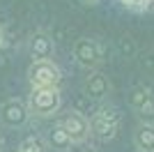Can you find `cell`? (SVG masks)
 Instances as JSON below:
<instances>
[{"label":"cell","instance_id":"8992f818","mask_svg":"<svg viewBox=\"0 0 154 152\" xmlns=\"http://www.w3.org/2000/svg\"><path fill=\"white\" fill-rule=\"evenodd\" d=\"M28 118H30L28 106L21 99H7L5 104L0 106V120H2L5 127H12V129L23 127L28 122Z\"/></svg>","mask_w":154,"mask_h":152},{"label":"cell","instance_id":"8fae6325","mask_svg":"<svg viewBox=\"0 0 154 152\" xmlns=\"http://www.w3.org/2000/svg\"><path fill=\"white\" fill-rule=\"evenodd\" d=\"M152 99H154V92L149 88H145V85H138V88H134L129 92V106L134 108L136 113H140Z\"/></svg>","mask_w":154,"mask_h":152},{"label":"cell","instance_id":"9a60e30c","mask_svg":"<svg viewBox=\"0 0 154 152\" xmlns=\"http://www.w3.org/2000/svg\"><path fill=\"white\" fill-rule=\"evenodd\" d=\"M81 2H85V5H97L99 0H81Z\"/></svg>","mask_w":154,"mask_h":152},{"label":"cell","instance_id":"7c38bea8","mask_svg":"<svg viewBox=\"0 0 154 152\" xmlns=\"http://www.w3.org/2000/svg\"><path fill=\"white\" fill-rule=\"evenodd\" d=\"M16 152H48V147H46V141L42 136H26Z\"/></svg>","mask_w":154,"mask_h":152},{"label":"cell","instance_id":"5b68a950","mask_svg":"<svg viewBox=\"0 0 154 152\" xmlns=\"http://www.w3.org/2000/svg\"><path fill=\"white\" fill-rule=\"evenodd\" d=\"M58 125L67 131V136L71 138V143H76V145L78 143H85L88 136H90V122H88V118H85L83 113H78V111L64 113Z\"/></svg>","mask_w":154,"mask_h":152},{"label":"cell","instance_id":"9c48e42d","mask_svg":"<svg viewBox=\"0 0 154 152\" xmlns=\"http://www.w3.org/2000/svg\"><path fill=\"white\" fill-rule=\"evenodd\" d=\"M136 152H154V125H140L134 134Z\"/></svg>","mask_w":154,"mask_h":152},{"label":"cell","instance_id":"277c9868","mask_svg":"<svg viewBox=\"0 0 154 152\" xmlns=\"http://www.w3.org/2000/svg\"><path fill=\"white\" fill-rule=\"evenodd\" d=\"M74 60L81 67L94 71L103 60V46L97 39H90V37L76 39V44H74Z\"/></svg>","mask_w":154,"mask_h":152},{"label":"cell","instance_id":"52a82bcc","mask_svg":"<svg viewBox=\"0 0 154 152\" xmlns=\"http://www.w3.org/2000/svg\"><path fill=\"white\" fill-rule=\"evenodd\" d=\"M30 55L35 60H51L53 53H55V44H53V39L46 35V32H35L30 37Z\"/></svg>","mask_w":154,"mask_h":152},{"label":"cell","instance_id":"3957f363","mask_svg":"<svg viewBox=\"0 0 154 152\" xmlns=\"http://www.w3.org/2000/svg\"><path fill=\"white\" fill-rule=\"evenodd\" d=\"M28 81L32 88H60L62 71L53 60H32L28 67Z\"/></svg>","mask_w":154,"mask_h":152},{"label":"cell","instance_id":"4fadbf2b","mask_svg":"<svg viewBox=\"0 0 154 152\" xmlns=\"http://www.w3.org/2000/svg\"><path fill=\"white\" fill-rule=\"evenodd\" d=\"M127 9H131V12H154V0H120Z\"/></svg>","mask_w":154,"mask_h":152},{"label":"cell","instance_id":"30bf717a","mask_svg":"<svg viewBox=\"0 0 154 152\" xmlns=\"http://www.w3.org/2000/svg\"><path fill=\"white\" fill-rule=\"evenodd\" d=\"M71 145H74L71 138L67 136V131L60 125H55L48 131V136H46V147H53V150H58V152H69Z\"/></svg>","mask_w":154,"mask_h":152},{"label":"cell","instance_id":"6da1fadb","mask_svg":"<svg viewBox=\"0 0 154 152\" xmlns=\"http://www.w3.org/2000/svg\"><path fill=\"white\" fill-rule=\"evenodd\" d=\"M90 134L97 136L99 141H110L115 138V134L120 131V122H122V113L120 108L113 104H103L92 113L90 120Z\"/></svg>","mask_w":154,"mask_h":152},{"label":"cell","instance_id":"2e32d148","mask_svg":"<svg viewBox=\"0 0 154 152\" xmlns=\"http://www.w3.org/2000/svg\"><path fill=\"white\" fill-rule=\"evenodd\" d=\"M2 39H5V30H2V23H0V44H2Z\"/></svg>","mask_w":154,"mask_h":152},{"label":"cell","instance_id":"5bb4252c","mask_svg":"<svg viewBox=\"0 0 154 152\" xmlns=\"http://www.w3.org/2000/svg\"><path fill=\"white\" fill-rule=\"evenodd\" d=\"M69 152H97V150H94L92 145H88V143H78V145H76V147H71Z\"/></svg>","mask_w":154,"mask_h":152},{"label":"cell","instance_id":"e0dca14e","mask_svg":"<svg viewBox=\"0 0 154 152\" xmlns=\"http://www.w3.org/2000/svg\"><path fill=\"white\" fill-rule=\"evenodd\" d=\"M2 147H5V138H2V134H0V152H2Z\"/></svg>","mask_w":154,"mask_h":152},{"label":"cell","instance_id":"ba28073f","mask_svg":"<svg viewBox=\"0 0 154 152\" xmlns=\"http://www.w3.org/2000/svg\"><path fill=\"white\" fill-rule=\"evenodd\" d=\"M83 90H85V95L92 97V99H103L110 92V83L101 71H90V76L83 83Z\"/></svg>","mask_w":154,"mask_h":152},{"label":"cell","instance_id":"7a4b0ae2","mask_svg":"<svg viewBox=\"0 0 154 152\" xmlns=\"http://www.w3.org/2000/svg\"><path fill=\"white\" fill-rule=\"evenodd\" d=\"M62 108L60 88H32L28 97V113L35 118H53Z\"/></svg>","mask_w":154,"mask_h":152}]
</instances>
